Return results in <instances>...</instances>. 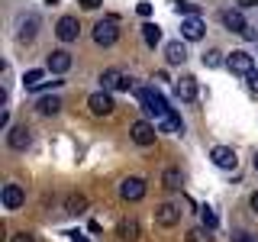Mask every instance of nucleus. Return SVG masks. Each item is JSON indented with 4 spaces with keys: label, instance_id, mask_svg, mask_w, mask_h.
<instances>
[{
    "label": "nucleus",
    "instance_id": "f257e3e1",
    "mask_svg": "<svg viewBox=\"0 0 258 242\" xmlns=\"http://www.w3.org/2000/svg\"><path fill=\"white\" fill-rule=\"evenodd\" d=\"M136 97H139L142 110L149 113V116H155V123H158V119H165L168 113H171V107L165 103V97H161L155 87H139V94H136Z\"/></svg>",
    "mask_w": 258,
    "mask_h": 242
},
{
    "label": "nucleus",
    "instance_id": "f03ea898",
    "mask_svg": "<svg viewBox=\"0 0 258 242\" xmlns=\"http://www.w3.org/2000/svg\"><path fill=\"white\" fill-rule=\"evenodd\" d=\"M119 39V16H103L94 26V42L97 45H113Z\"/></svg>",
    "mask_w": 258,
    "mask_h": 242
},
{
    "label": "nucleus",
    "instance_id": "7ed1b4c3",
    "mask_svg": "<svg viewBox=\"0 0 258 242\" xmlns=\"http://www.w3.org/2000/svg\"><path fill=\"white\" fill-rule=\"evenodd\" d=\"M100 84H103V91H129V87H133V78H129L123 68H107L100 75Z\"/></svg>",
    "mask_w": 258,
    "mask_h": 242
},
{
    "label": "nucleus",
    "instance_id": "20e7f679",
    "mask_svg": "<svg viewBox=\"0 0 258 242\" xmlns=\"http://www.w3.org/2000/svg\"><path fill=\"white\" fill-rule=\"evenodd\" d=\"M129 136H133V142L136 145H155V136H158V126L155 123H149V119H136L133 129H129Z\"/></svg>",
    "mask_w": 258,
    "mask_h": 242
},
{
    "label": "nucleus",
    "instance_id": "39448f33",
    "mask_svg": "<svg viewBox=\"0 0 258 242\" xmlns=\"http://www.w3.org/2000/svg\"><path fill=\"white\" fill-rule=\"evenodd\" d=\"M119 197L123 200H142L145 197V177H139V174H133V177H123L119 181Z\"/></svg>",
    "mask_w": 258,
    "mask_h": 242
},
{
    "label": "nucleus",
    "instance_id": "423d86ee",
    "mask_svg": "<svg viewBox=\"0 0 258 242\" xmlns=\"http://www.w3.org/2000/svg\"><path fill=\"white\" fill-rule=\"evenodd\" d=\"M87 107H91L94 116H110L113 110H116V103H113V94L110 91H97L87 97Z\"/></svg>",
    "mask_w": 258,
    "mask_h": 242
},
{
    "label": "nucleus",
    "instance_id": "0eeeda50",
    "mask_svg": "<svg viewBox=\"0 0 258 242\" xmlns=\"http://www.w3.org/2000/svg\"><path fill=\"white\" fill-rule=\"evenodd\" d=\"M226 68H229L232 75H245V78H248V75L255 71V58H252L248 52H242V48H239V52H232L229 58H226Z\"/></svg>",
    "mask_w": 258,
    "mask_h": 242
},
{
    "label": "nucleus",
    "instance_id": "6e6552de",
    "mask_svg": "<svg viewBox=\"0 0 258 242\" xmlns=\"http://www.w3.org/2000/svg\"><path fill=\"white\" fill-rule=\"evenodd\" d=\"M210 161H213L216 168H223V171H232V168L239 165L236 152H232L229 145H213V149H210Z\"/></svg>",
    "mask_w": 258,
    "mask_h": 242
},
{
    "label": "nucleus",
    "instance_id": "1a4fd4ad",
    "mask_svg": "<svg viewBox=\"0 0 258 242\" xmlns=\"http://www.w3.org/2000/svg\"><path fill=\"white\" fill-rule=\"evenodd\" d=\"M7 145L16 152H26L29 145H32V129L29 126H13V129H7Z\"/></svg>",
    "mask_w": 258,
    "mask_h": 242
},
{
    "label": "nucleus",
    "instance_id": "9d476101",
    "mask_svg": "<svg viewBox=\"0 0 258 242\" xmlns=\"http://www.w3.org/2000/svg\"><path fill=\"white\" fill-rule=\"evenodd\" d=\"M36 32H39V16L36 13H26V16H20V20H16V39H20V42L36 39Z\"/></svg>",
    "mask_w": 258,
    "mask_h": 242
},
{
    "label": "nucleus",
    "instance_id": "9b49d317",
    "mask_svg": "<svg viewBox=\"0 0 258 242\" xmlns=\"http://www.w3.org/2000/svg\"><path fill=\"white\" fill-rule=\"evenodd\" d=\"M0 200H4L7 210H20L26 204V194H23L20 184H4V191H0Z\"/></svg>",
    "mask_w": 258,
    "mask_h": 242
},
{
    "label": "nucleus",
    "instance_id": "f8f14e48",
    "mask_svg": "<svg viewBox=\"0 0 258 242\" xmlns=\"http://www.w3.org/2000/svg\"><path fill=\"white\" fill-rule=\"evenodd\" d=\"M78 16H61L58 23H55V36L61 39V42H75L78 39Z\"/></svg>",
    "mask_w": 258,
    "mask_h": 242
},
{
    "label": "nucleus",
    "instance_id": "ddd939ff",
    "mask_svg": "<svg viewBox=\"0 0 258 242\" xmlns=\"http://www.w3.org/2000/svg\"><path fill=\"white\" fill-rule=\"evenodd\" d=\"M177 220H181V207H177V204H168V200H165V204L155 207V223L158 226H174Z\"/></svg>",
    "mask_w": 258,
    "mask_h": 242
},
{
    "label": "nucleus",
    "instance_id": "4468645a",
    "mask_svg": "<svg viewBox=\"0 0 258 242\" xmlns=\"http://www.w3.org/2000/svg\"><path fill=\"white\" fill-rule=\"evenodd\" d=\"M204 20L200 16H190V20H181V39H187V42H197V39H204Z\"/></svg>",
    "mask_w": 258,
    "mask_h": 242
},
{
    "label": "nucleus",
    "instance_id": "2eb2a0df",
    "mask_svg": "<svg viewBox=\"0 0 258 242\" xmlns=\"http://www.w3.org/2000/svg\"><path fill=\"white\" fill-rule=\"evenodd\" d=\"M116 236H119V239H126V242H136V239L142 236L139 220H136V216H123V220L116 223Z\"/></svg>",
    "mask_w": 258,
    "mask_h": 242
},
{
    "label": "nucleus",
    "instance_id": "dca6fc26",
    "mask_svg": "<svg viewBox=\"0 0 258 242\" xmlns=\"http://www.w3.org/2000/svg\"><path fill=\"white\" fill-rule=\"evenodd\" d=\"M174 97H177V100H184V103L197 100V78L184 75V78H181V81L174 84Z\"/></svg>",
    "mask_w": 258,
    "mask_h": 242
},
{
    "label": "nucleus",
    "instance_id": "f3484780",
    "mask_svg": "<svg viewBox=\"0 0 258 242\" xmlns=\"http://www.w3.org/2000/svg\"><path fill=\"white\" fill-rule=\"evenodd\" d=\"M223 26H226V29H232V32H239V36H242V32L248 29V23H245V16H242V10L236 7V10H223Z\"/></svg>",
    "mask_w": 258,
    "mask_h": 242
},
{
    "label": "nucleus",
    "instance_id": "a211bd4d",
    "mask_svg": "<svg viewBox=\"0 0 258 242\" xmlns=\"http://www.w3.org/2000/svg\"><path fill=\"white\" fill-rule=\"evenodd\" d=\"M68 68H71V55L64 52V48H55V52L48 55V71H52V75H64Z\"/></svg>",
    "mask_w": 258,
    "mask_h": 242
},
{
    "label": "nucleus",
    "instance_id": "6ab92c4d",
    "mask_svg": "<svg viewBox=\"0 0 258 242\" xmlns=\"http://www.w3.org/2000/svg\"><path fill=\"white\" fill-rule=\"evenodd\" d=\"M165 58H168V65H184V62H187V45H184L181 39L168 42L165 45Z\"/></svg>",
    "mask_w": 258,
    "mask_h": 242
},
{
    "label": "nucleus",
    "instance_id": "aec40b11",
    "mask_svg": "<svg viewBox=\"0 0 258 242\" xmlns=\"http://www.w3.org/2000/svg\"><path fill=\"white\" fill-rule=\"evenodd\" d=\"M158 133H184V123H181V116H177V113H174V107H171V113H168V116L165 119H158Z\"/></svg>",
    "mask_w": 258,
    "mask_h": 242
},
{
    "label": "nucleus",
    "instance_id": "412c9836",
    "mask_svg": "<svg viewBox=\"0 0 258 242\" xmlns=\"http://www.w3.org/2000/svg\"><path fill=\"white\" fill-rule=\"evenodd\" d=\"M36 110L42 113V116H55V113L61 110V97H39Z\"/></svg>",
    "mask_w": 258,
    "mask_h": 242
},
{
    "label": "nucleus",
    "instance_id": "4be33fe9",
    "mask_svg": "<svg viewBox=\"0 0 258 242\" xmlns=\"http://www.w3.org/2000/svg\"><path fill=\"white\" fill-rule=\"evenodd\" d=\"M161 184H165L168 191H181V184H184L181 168H165V174H161Z\"/></svg>",
    "mask_w": 258,
    "mask_h": 242
},
{
    "label": "nucleus",
    "instance_id": "5701e85b",
    "mask_svg": "<svg viewBox=\"0 0 258 242\" xmlns=\"http://www.w3.org/2000/svg\"><path fill=\"white\" fill-rule=\"evenodd\" d=\"M42 78H45V71H42V68H29L26 75H23V84H26V91H39V87L45 84Z\"/></svg>",
    "mask_w": 258,
    "mask_h": 242
},
{
    "label": "nucleus",
    "instance_id": "b1692460",
    "mask_svg": "<svg viewBox=\"0 0 258 242\" xmlns=\"http://www.w3.org/2000/svg\"><path fill=\"white\" fill-rule=\"evenodd\" d=\"M142 39H145V45H149V48H155L161 42V26H155V23H145V26H142Z\"/></svg>",
    "mask_w": 258,
    "mask_h": 242
},
{
    "label": "nucleus",
    "instance_id": "393cba45",
    "mask_svg": "<svg viewBox=\"0 0 258 242\" xmlns=\"http://www.w3.org/2000/svg\"><path fill=\"white\" fill-rule=\"evenodd\" d=\"M184 242H213V236H210L207 226H197V229H190L187 236H184Z\"/></svg>",
    "mask_w": 258,
    "mask_h": 242
},
{
    "label": "nucleus",
    "instance_id": "a878e982",
    "mask_svg": "<svg viewBox=\"0 0 258 242\" xmlns=\"http://www.w3.org/2000/svg\"><path fill=\"white\" fill-rule=\"evenodd\" d=\"M87 210V197L84 194H71L68 197V213H84Z\"/></svg>",
    "mask_w": 258,
    "mask_h": 242
},
{
    "label": "nucleus",
    "instance_id": "bb28decb",
    "mask_svg": "<svg viewBox=\"0 0 258 242\" xmlns=\"http://www.w3.org/2000/svg\"><path fill=\"white\" fill-rule=\"evenodd\" d=\"M200 220H204L207 229H216V223H220V220H216V213H213V207H200Z\"/></svg>",
    "mask_w": 258,
    "mask_h": 242
},
{
    "label": "nucleus",
    "instance_id": "cd10ccee",
    "mask_svg": "<svg viewBox=\"0 0 258 242\" xmlns=\"http://www.w3.org/2000/svg\"><path fill=\"white\" fill-rule=\"evenodd\" d=\"M204 65H207V68H220V65H223V52H216V48H210V52L204 55Z\"/></svg>",
    "mask_w": 258,
    "mask_h": 242
},
{
    "label": "nucleus",
    "instance_id": "c85d7f7f",
    "mask_svg": "<svg viewBox=\"0 0 258 242\" xmlns=\"http://www.w3.org/2000/svg\"><path fill=\"white\" fill-rule=\"evenodd\" d=\"M174 10L190 20V16H197V13H200V7H197V4H174Z\"/></svg>",
    "mask_w": 258,
    "mask_h": 242
},
{
    "label": "nucleus",
    "instance_id": "c756f323",
    "mask_svg": "<svg viewBox=\"0 0 258 242\" xmlns=\"http://www.w3.org/2000/svg\"><path fill=\"white\" fill-rule=\"evenodd\" d=\"M232 242H258V236H252V232H232Z\"/></svg>",
    "mask_w": 258,
    "mask_h": 242
},
{
    "label": "nucleus",
    "instance_id": "7c9ffc66",
    "mask_svg": "<svg viewBox=\"0 0 258 242\" xmlns=\"http://www.w3.org/2000/svg\"><path fill=\"white\" fill-rule=\"evenodd\" d=\"M7 242H36V236H32V232H16V236H10Z\"/></svg>",
    "mask_w": 258,
    "mask_h": 242
},
{
    "label": "nucleus",
    "instance_id": "2f4dec72",
    "mask_svg": "<svg viewBox=\"0 0 258 242\" xmlns=\"http://www.w3.org/2000/svg\"><path fill=\"white\" fill-rule=\"evenodd\" d=\"M136 13H139V16H152V4H145V0H142V4L136 7Z\"/></svg>",
    "mask_w": 258,
    "mask_h": 242
},
{
    "label": "nucleus",
    "instance_id": "473e14b6",
    "mask_svg": "<svg viewBox=\"0 0 258 242\" xmlns=\"http://www.w3.org/2000/svg\"><path fill=\"white\" fill-rule=\"evenodd\" d=\"M248 87H252V91L258 94V68L252 71V75H248Z\"/></svg>",
    "mask_w": 258,
    "mask_h": 242
},
{
    "label": "nucleus",
    "instance_id": "72a5a7b5",
    "mask_svg": "<svg viewBox=\"0 0 258 242\" xmlns=\"http://www.w3.org/2000/svg\"><path fill=\"white\" fill-rule=\"evenodd\" d=\"M242 39H248V42H255V39H258V32H255V29H252V26H248V29H245V32H242Z\"/></svg>",
    "mask_w": 258,
    "mask_h": 242
},
{
    "label": "nucleus",
    "instance_id": "f704fd0d",
    "mask_svg": "<svg viewBox=\"0 0 258 242\" xmlns=\"http://www.w3.org/2000/svg\"><path fill=\"white\" fill-rule=\"evenodd\" d=\"M68 239H71V242H91L87 236H81V232H68Z\"/></svg>",
    "mask_w": 258,
    "mask_h": 242
},
{
    "label": "nucleus",
    "instance_id": "c9c22d12",
    "mask_svg": "<svg viewBox=\"0 0 258 242\" xmlns=\"http://www.w3.org/2000/svg\"><path fill=\"white\" fill-rule=\"evenodd\" d=\"M81 7H84V10H97V7H100V0H84Z\"/></svg>",
    "mask_w": 258,
    "mask_h": 242
},
{
    "label": "nucleus",
    "instance_id": "e433bc0d",
    "mask_svg": "<svg viewBox=\"0 0 258 242\" xmlns=\"http://www.w3.org/2000/svg\"><path fill=\"white\" fill-rule=\"evenodd\" d=\"M248 204H252V210H255V213H258V191L252 194V197H248Z\"/></svg>",
    "mask_w": 258,
    "mask_h": 242
},
{
    "label": "nucleus",
    "instance_id": "4c0bfd02",
    "mask_svg": "<svg viewBox=\"0 0 258 242\" xmlns=\"http://www.w3.org/2000/svg\"><path fill=\"white\" fill-rule=\"evenodd\" d=\"M255 171H258V152H255Z\"/></svg>",
    "mask_w": 258,
    "mask_h": 242
}]
</instances>
